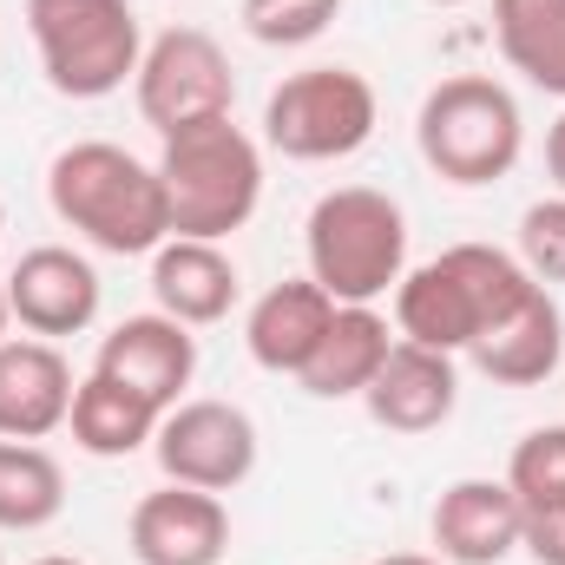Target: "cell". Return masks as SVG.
<instances>
[{
    "mask_svg": "<svg viewBox=\"0 0 565 565\" xmlns=\"http://www.w3.org/2000/svg\"><path fill=\"white\" fill-rule=\"evenodd\" d=\"M139 113L158 139L184 132V126H204V119H231L237 106V73H231V53L204 33V26H171L145 46L139 60Z\"/></svg>",
    "mask_w": 565,
    "mask_h": 565,
    "instance_id": "8",
    "label": "cell"
},
{
    "mask_svg": "<svg viewBox=\"0 0 565 565\" xmlns=\"http://www.w3.org/2000/svg\"><path fill=\"white\" fill-rule=\"evenodd\" d=\"M335 309H342V302L309 277H289V282H277V289H264V296L250 302V316H244V349H250V362L270 369V375H302L309 355L322 349Z\"/></svg>",
    "mask_w": 565,
    "mask_h": 565,
    "instance_id": "16",
    "label": "cell"
},
{
    "mask_svg": "<svg viewBox=\"0 0 565 565\" xmlns=\"http://www.w3.org/2000/svg\"><path fill=\"white\" fill-rule=\"evenodd\" d=\"M126 540H132L139 565H217L231 553V513L217 493L164 480L158 493H145L132 507Z\"/></svg>",
    "mask_w": 565,
    "mask_h": 565,
    "instance_id": "12",
    "label": "cell"
},
{
    "mask_svg": "<svg viewBox=\"0 0 565 565\" xmlns=\"http://www.w3.org/2000/svg\"><path fill=\"white\" fill-rule=\"evenodd\" d=\"M533 289H540V277L520 257H507L493 244H454L434 264H422V270H408L395 282V335L422 342V349H440V355H467Z\"/></svg>",
    "mask_w": 565,
    "mask_h": 565,
    "instance_id": "2",
    "label": "cell"
},
{
    "mask_svg": "<svg viewBox=\"0 0 565 565\" xmlns=\"http://www.w3.org/2000/svg\"><path fill=\"white\" fill-rule=\"evenodd\" d=\"M415 145H422L427 171L460 184V191H480V184H500L520 151H526V119H520V99L487 79V73H454L440 79L415 113Z\"/></svg>",
    "mask_w": 565,
    "mask_h": 565,
    "instance_id": "5",
    "label": "cell"
},
{
    "mask_svg": "<svg viewBox=\"0 0 565 565\" xmlns=\"http://www.w3.org/2000/svg\"><path fill=\"white\" fill-rule=\"evenodd\" d=\"M382 99L355 66H302L264 99V139L296 164H335L375 139Z\"/></svg>",
    "mask_w": 565,
    "mask_h": 565,
    "instance_id": "7",
    "label": "cell"
},
{
    "mask_svg": "<svg viewBox=\"0 0 565 565\" xmlns=\"http://www.w3.org/2000/svg\"><path fill=\"white\" fill-rule=\"evenodd\" d=\"M73 362L60 342L7 335L0 342V440H46L73 415Z\"/></svg>",
    "mask_w": 565,
    "mask_h": 565,
    "instance_id": "14",
    "label": "cell"
},
{
    "mask_svg": "<svg viewBox=\"0 0 565 565\" xmlns=\"http://www.w3.org/2000/svg\"><path fill=\"white\" fill-rule=\"evenodd\" d=\"M342 0H244V33L257 46H309L335 26Z\"/></svg>",
    "mask_w": 565,
    "mask_h": 565,
    "instance_id": "24",
    "label": "cell"
},
{
    "mask_svg": "<svg viewBox=\"0 0 565 565\" xmlns=\"http://www.w3.org/2000/svg\"><path fill=\"white\" fill-rule=\"evenodd\" d=\"M0 565H7V559H0Z\"/></svg>",
    "mask_w": 565,
    "mask_h": 565,
    "instance_id": "32",
    "label": "cell"
},
{
    "mask_svg": "<svg viewBox=\"0 0 565 565\" xmlns=\"http://www.w3.org/2000/svg\"><path fill=\"white\" fill-rule=\"evenodd\" d=\"M93 369L113 375L119 388L145 395V402L164 415V408L184 402V388H191V375H198V335H191L184 322H171L164 309L126 316L119 329L99 335V362H93Z\"/></svg>",
    "mask_w": 565,
    "mask_h": 565,
    "instance_id": "11",
    "label": "cell"
},
{
    "mask_svg": "<svg viewBox=\"0 0 565 565\" xmlns=\"http://www.w3.org/2000/svg\"><path fill=\"white\" fill-rule=\"evenodd\" d=\"M99 296H106V282H99V270L73 244H33L7 270V309L40 342H60V335L93 329L99 322Z\"/></svg>",
    "mask_w": 565,
    "mask_h": 565,
    "instance_id": "10",
    "label": "cell"
},
{
    "mask_svg": "<svg viewBox=\"0 0 565 565\" xmlns=\"http://www.w3.org/2000/svg\"><path fill=\"white\" fill-rule=\"evenodd\" d=\"M66 513V467L40 440H0V533H40Z\"/></svg>",
    "mask_w": 565,
    "mask_h": 565,
    "instance_id": "23",
    "label": "cell"
},
{
    "mask_svg": "<svg viewBox=\"0 0 565 565\" xmlns=\"http://www.w3.org/2000/svg\"><path fill=\"white\" fill-rule=\"evenodd\" d=\"M164 480L198 493H231L257 473V422L237 402H178L151 434Z\"/></svg>",
    "mask_w": 565,
    "mask_h": 565,
    "instance_id": "9",
    "label": "cell"
},
{
    "mask_svg": "<svg viewBox=\"0 0 565 565\" xmlns=\"http://www.w3.org/2000/svg\"><path fill=\"white\" fill-rule=\"evenodd\" d=\"M520 264L546 282H565V198H540L520 211Z\"/></svg>",
    "mask_w": 565,
    "mask_h": 565,
    "instance_id": "25",
    "label": "cell"
},
{
    "mask_svg": "<svg viewBox=\"0 0 565 565\" xmlns=\"http://www.w3.org/2000/svg\"><path fill=\"white\" fill-rule=\"evenodd\" d=\"M158 422H164V415H158L145 395L119 388V382H113V375H99V369L73 388V415H66L73 447H79V454H93V460H126V454L151 447Z\"/></svg>",
    "mask_w": 565,
    "mask_h": 565,
    "instance_id": "21",
    "label": "cell"
},
{
    "mask_svg": "<svg viewBox=\"0 0 565 565\" xmlns=\"http://www.w3.org/2000/svg\"><path fill=\"white\" fill-rule=\"evenodd\" d=\"M375 565H447V559H427V553H395V559H375Z\"/></svg>",
    "mask_w": 565,
    "mask_h": 565,
    "instance_id": "27",
    "label": "cell"
},
{
    "mask_svg": "<svg viewBox=\"0 0 565 565\" xmlns=\"http://www.w3.org/2000/svg\"><path fill=\"white\" fill-rule=\"evenodd\" d=\"M454 402H460L454 355L422 349V342H402V335H395L388 362L375 369V382L362 388L369 422L388 427V434H434V427L454 415Z\"/></svg>",
    "mask_w": 565,
    "mask_h": 565,
    "instance_id": "15",
    "label": "cell"
},
{
    "mask_svg": "<svg viewBox=\"0 0 565 565\" xmlns=\"http://www.w3.org/2000/svg\"><path fill=\"white\" fill-rule=\"evenodd\" d=\"M473 369L487 375V382H500V388H540V382H553L565 362V316L559 302H553V289L540 282L513 316H500L473 349Z\"/></svg>",
    "mask_w": 565,
    "mask_h": 565,
    "instance_id": "17",
    "label": "cell"
},
{
    "mask_svg": "<svg viewBox=\"0 0 565 565\" xmlns=\"http://www.w3.org/2000/svg\"><path fill=\"white\" fill-rule=\"evenodd\" d=\"M26 33L60 99H113L139 79L145 40L132 0H26Z\"/></svg>",
    "mask_w": 565,
    "mask_h": 565,
    "instance_id": "6",
    "label": "cell"
},
{
    "mask_svg": "<svg viewBox=\"0 0 565 565\" xmlns=\"http://www.w3.org/2000/svg\"><path fill=\"white\" fill-rule=\"evenodd\" d=\"M33 565H86V559H66V553H46V559H33Z\"/></svg>",
    "mask_w": 565,
    "mask_h": 565,
    "instance_id": "29",
    "label": "cell"
},
{
    "mask_svg": "<svg viewBox=\"0 0 565 565\" xmlns=\"http://www.w3.org/2000/svg\"><path fill=\"white\" fill-rule=\"evenodd\" d=\"M7 322H13V309H7V277H0V342H7Z\"/></svg>",
    "mask_w": 565,
    "mask_h": 565,
    "instance_id": "28",
    "label": "cell"
},
{
    "mask_svg": "<svg viewBox=\"0 0 565 565\" xmlns=\"http://www.w3.org/2000/svg\"><path fill=\"white\" fill-rule=\"evenodd\" d=\"M493 40L526 86L565 99V0H493Z\"/></svg>",
    "mask_w": 565,
    "mask_h": 565,
    "instance_id": "22",
    "label": "cell"
},
{
    "mask_svg": "<svg viewBox=\"0 0 565 565\" xmlns=\"http://www.w3.org/2000/svg\"><path fill=\"white\" fill-rule=\"evenodd\" d=\"M388 349H395L388 316L375 302H342L335 322H329V335H322V349L309 355V369L296 382L316 402H349V395H362L375 382V369L388 362Z\"/></svg>",
    "mask_w": 565,
    "mask_h": 565,
    "instance_id": "20",
    "label": "cell"
},
{
    "mask_svg": "<svg viewBox=\"0 0 565 565\" xmlns=\"http://www.w3.org/2000/svg\"><path fill=\"white\" fill-rule=\"evenodd\" d=\"M237 264L224 257V244H204V237H164L151 250V296L171 322L184 329H211L237 309Z\"/></svg>",
    "mask_w": 565,
    "mask_h": 565,
    "instance_id": "18",
    "label": "cell"
},
{
    "mask_svg": "<svg viewBox=\"0 0 565 565\" xmlns=\"http://www.w3.org/2000/svg\"><path fill=\"white\" fill-rule=\"evenodd\" d=\"M427 533H434V553L447 565H500L520 553L526 513H520L507 480H454L434 500Z\"/></svg>",
    "mask_w": 565,
    "mask_h": 565,
    "instance_id": "13",
    "label": "cell"
},
{
    "mask_svg": "<svg viewBox=\"0 0 565 565\" xmlns=\"http://www.w3.org/2000/svg\"><path fill=\"white\" fill-rule=\"evenodd\" d=\"M46 198L66 231H79L106 257H151L171 237V204L158 164L113 139H79L46 164Z\"/></svg>",
    "mask_w": 565,
    "mask_h": 565,
    "instance_id": "1",
    "label": "cell"
},
{
    "mask_svg": "<svg viewBox=\"0 0 565 565\" xmlns=\"http://www.w3.org/2000/svg\"><path fill=\"white\" fill-rule=\"evenodd\" d=\"M158 178L171 204V237L224 244L264 204V151L237 119H204L171 132L158 151Z\"/></svg>",
    "mask_w": 565,
    "mask_h": 565,
    "instance_id": "3",
    "label": "cell"
},
{
    "mask_svg": "<svg viewBox=\"0 0 565 565\" xmlns=\"http://www.w3.org/2000/svg\"><path fill=\"white\" fill-rule=\"evenodd\" d=\"M0 231H7V211H0Z\"/></svg>",
    "mask_w": 565,
    "mask_h": 565,
    "instance_id": "31",
    "label": "cell"
},
{
    "mask_svg": "<svg viewBox=\"0 0 565 565\" xmlns=\"http://www.w3.org/2000/svg\"><path fill=\"white\" fill-rule=\"evenodd\" d=\"M546 171H553V184H559V198H565V113L553 119V132H546Z\"/></svg>",
    "mask_w": 565,
    "mask_h": 565,
    "instance_id": "26",
    "label": "cell"
},
{
    "mask_svg": "<svg viewBox=\"0 0 565 565\" xmlns=\"http://www.w3.org/2000/svg\"><path fill=\"white\" fill-rule=\"evenodd\" d=\"M302 257L335 302H382L408 277V211L375 184H335L302 224Z\"/></svg>",
    "mask_w": 565,
    "mask_h": 565,
    "instance_id": "4",
    "label": "cell"
},
{
    "mask_svg": "<svg viewBox=\"0 0 565 565\" xmlns=\"http://www.w3.org/2000/svg\"><path fill=\"white\" fill-rule=\"evenodd\" d=\"M507 487L526 513L520 546L540 565H565V422L533 427L513 460H507Z\"/></svg>",
    "mask_w": 565,
    "mask_h": 565,
    "instance_id": "19",
    "label": "cell"
},
{
    "mask_svg": "<svg viewBox=\"0 0 565 565\" xmlns=\"http://www.w3.org/2000/svg\"><path fill=\"white\" fill-rule=\"evenodd\" d=\"M427 7H467V0H427Z\"/></svg>",
    "mask_w": 565,
    "mask_h": 565,
    "instance_id": "30",
    "label": "cell"
}]
</instances>
